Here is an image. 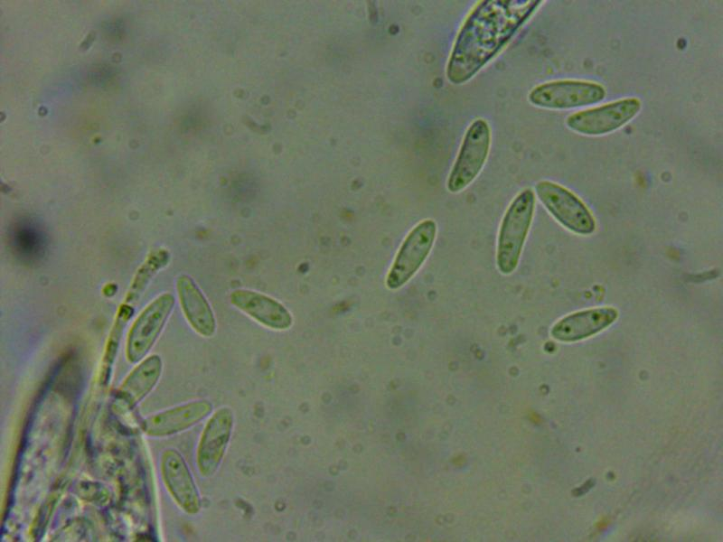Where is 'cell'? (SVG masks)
Instances as JSON below:
<instances>
[{"label":"cell","mask_w":723,"mask_h":542,"mask_svg":"<svg viewBox=\"0 0 723 542\" xmlns=\"http://www.w3.org/2000/svg\"><path fill=\"white\" fill-rule=\"evenodd\" d=\"M233 428V414L223 406L206 422L196 450V464L202 477H211L224 457Z\"/></svg>","instance_id":"obj_9"},{"label":"cell","mask_w":723,"mask_h":542,"mask_svg":"<svg viewBox=\"0 0 723 542\" xmlns=\"http://www.w3.org/2000/svg\"><path fill=\"white\" fill-rule=\"evenodd\" d=\"M606 95V89L598 82L559 79L534 87L528 95V100L540 108L565 110L596 104Z\"/></svg>","instance_id":"obj_4"},{"label":"cell","mask_w":723,"mask_h":542,"mask_svg":"<svg viewBox=\"0 0 723 542\" xmlns=\"http://www.w3.org/2000/svg\"><path fill=\"white\" fill-rule=\"evenodd\" d=\"M230 302L258 322L274 330H286L292 324L289 312L275 299L258 292L238 289L231 293Z\"/></svg>","instance_id":"obj_15"},{"label":"cell","mask_w":723,"mask_h":542,"mask_svg":"<svg viewBox=\"0 0 723 542\" xmlns=\"http://www.w3.org/2000/svg\"><path fill=\"white\" fill-rule=\"evenodd\" d=\"M132 314L133 308L127 304H123L117 313L115 322L108 335L103 354L100 372V378H102V382L107 381L109 378V373L117 356L124 328L130 320Z\"/></svg>","instance_id":"obj_18"},{"label":"cell","mask_w":723,"mask_h":542,"mask_svg":"<svg viewBox=\"0 0 723 542\" xmlns=\"http://www.w3.org/2000/svg\"><path fill=\"white\" fill-rule=\"evenodd\" d=\"M176 289L184 316L192 329L204 337L213 335L216 329L213 313L195 282L189 276L181 275Z\"/></svg>","instance_id":"obj_16"},{"label":"cell","mask_w":723,"mask_h":542,"mask_svg":"<svg viewBox=\"0 0 723 542\" xmlns=\"http://www.w3.org/2000/svg\"><path fill=\"white\" fill-rule=\"evenodd\" d=\"M535 194L531 189L519 192L508 206L502 220L496 248V265L503 275L517 267L532 222Z\"/></svg>","instance_id":"obj_2"},{"label":"cell","mask_w":723,"mask_h":542,"mask_svg":"<svg viewBox=\"0 0 723 542\" xmlns=\"http://www.w3.org/2000/svg\"><path fill=\"white\" fill-rule=\"evenodd\" d=\"M8 246L23 264L36 265L42 261L49 248V238L42 224L24 216L14 220L7 232Z\"/></svg>","instance_id":"obj_13"},{"label":"cell","mask_w":723,"mask_h":542,"mask_svg":"<svg viewBox=\"0 0 723 542\" xmlns=\"http://www.w3.org/2000/svg\"><path fill=\"white\" fill-rule=\"evenodd\" d=\"M174 297L164 293L151 302L133 322L126 341V358L140 362L157 341L174 308Z\"/></svg>","instance_id":"obj_8"},{"label":"cell","mask_w":723,"mask_h":542,"mask_svg":"<svg viewBox=\"0 0 723 542\" xmlns=\"http://www.w3.org/2000/svg\"><path fill=\"white\" fill-rule=\"evenodd\" d=\"M436 234L437 225L433 220H424L409 231L387 275L388 288L399 289L412 278L429 255Z\"/></svg>","instance_id":"obj_7"},{"label":"cell","mask_w":723,"mask_h":542,"mask_svg":"<svg viewBox=\"0 0 723 542\" xmlns=\"http://www.w3.org/2000/svg\"><path fill=\"white\" fill-rule=\"evenodd\" d=\"M535 191L546 210L563 227L578 235H590L595 231L593 215L571 191L548 180L538 182Z\"/></svg>","instance_id":"obj_6"},{"label":"cell","mask_w":723,"mask_h":542,"mask_svg":"<svg viewBox=\"0 0 723 542\" xmlns=\"http://www.w3.org/2000/svg\"><path fill=\"white\" fill-rule=\"evenodd\" d=\"M160 472L175 504L187 514H197L202 507L201 498L183 455L175 449H165L160 459Z\"/></svg>","instance_id":"obj_10"},{"label":"cell","mask_w":723,"mask_h":542,"mask_svg":"<svg viewBox=\"0 0 723 542\" xmlns=\"http://www.w3.org/2000/svg\"><path fill=\"white\" fill-rule=\"evenodd\" d=\"M170 254L164 248L153 250L145 262L137 269L126 296V303H134L139 299L153 276L167 266Z\"/></svg>","instance_id":"obj_17"},{"label":"cell","mask_w":723,"mask_h":542,"mask_svg":"<svg viewBox=\"0 0 723 542\" xmlns=\"http://www.w3.org/2000/svg\"><path fill=\"white\" fill-rule=\"evenodd\" d=\"M211 410L210 401L192 400L148 416L142 421L141 428L150 437L171 436L195 425Z\"/></svg>","instance_id":"obj_11"},{"label":"cell","mask_w":723,"mask_h":542,"mask_svg":"<svg viewBox=\"0 0 723 542\" xmlns=\"http://www.w3.org/2000/svg\"><path fill=\"white\" fill-rule=\"evenodd\" d=\"M491 140V128L485 119L476 118L469 125L447 178L450 192H462L478 176L487 160Z\"/></svg>","instance_id":"obj_3"},{"label":"cell","mask_w":723,"mask_h":542,"mask_svg":"<svg viewBox=\"0 0 723 542\" xmlns=\"http://www.w3.org/2000/svg\"><path fill=\"white\" fill-rule=\"evenodd\" d=\"M540 1L486 0L470 11L455 39L446 75L455 85L475 76L508 44Z\"/></svg>","instance_id":"obj_1"},{"label":"cell","mask_w":723,"mask_h":542,"mask_svg":"<svg viewBox=\"0 0 723 542\" xmlns=\"http://www.w3.org/2000/svg\"><path fill=\"white\" fill-rule=\"evenodd\" d=\"M162 371L159 355L153 354L142 360L116 390L115 401L124 409H133L155 388Z\"/></svg>","instance_id":"obj_14"},{"label":"cell","mask_w":723,"mask_h":542,"mask_svg":"<svg viewBox=\"0 0 723 542\" xmlns=\"http://www.w3.org/2000/svg\"><path fill=\"white\" fill-rule=\"evenodd\" d=\"M641 108L639 98H621L570 114L565 124L571 131L580 135L604 136L625 126L638 115Z\"/></svg>","instance_id":"obj_5"},{"label":"cell","mask_w":723,"mask_h":542,"mask_svg":"<svg viewBox=\"0 0 723 542\" xmlns=\"http://www.w3.org/2000/svg\"><path fill=\"white\" fill-rule=\"evenodd\" d=\"M618 314V311L612 306L577 311L559 319L551 327L550 334L559 341H581L608 328L616 321Z\"/></svg>","instance_id":"obj_12"}]
</instances>
